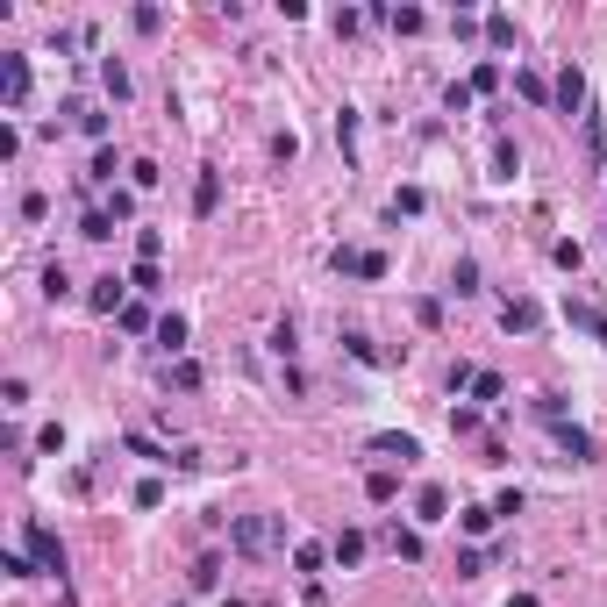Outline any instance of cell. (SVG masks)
I'll use <instances>...</instances> for the list:
<instances>
[{
  "label": "cell",
  "mask_w": 607,
  "mask_h": 607,
  "mask_svg": "<svg viewBox=\"0 0 607 607\" xmlns=\"http://www.w3.org/2000/svg\"><path fill=\"white\" fill-rule=\"evenodd\" d=\"M229 550L236 557H272V550H286V521L279 514H236L229 521Z\"/></svg>",
  "instance_id": "cell-1"
},
{
  "label": "cell",
  "mask_w": 607,
  "mask_h": 607,
  "mask_svg": "<svg viewBox=\"0 0 607 607\" xmlns=\"http://www.w3.org/2000/svg\"><path fill=\"white\" fill-rule=\"evenodd\" d=\"M550 107H557V114H579V107H586V72H579V65H565V72H557Z\"/></svg>",
  "instance_id": "cell-2"
},
{
  "label": "cell",
  "mask_w": 607,
  "mask_h": 607,
  "mask_svg": "<svg viewBox=\"0 0 607 607\" xmlns=\"http://www.w3.org/2000/svg\"><path fill=\"white\" fill-rule=\"evenodd\" d=\"M550 436H557V458H565V465H593V436H586L579 421H557Z\"/></svg>",
  "instance_id": "cell-3"
},
{
  "label": "cell",
  "mask_w": 607,
  "mask_h": 607,
  "mask_svg": "<svg viewBox=\"0 0 607 607\" xmlns=\"http://www.w3.org/2000/svg\"><path fill=\"white\" fill-rule=\"evenodd\" d=\"M29 557H36L43 572H58V579H65V543H58L43 521H29Z\"/></svg>",
  "instance_id": "cell-4"
},
{
  "label": "cell",
  "mask_w": 607,
  "mask_h": 607,
  "mask_svg": "<svg viewBox=\"0 0 607 607\" xmlns=\"http://www.w3.org/2000/svg\"><path fill=\"white\" fill-rule=\"evenodd\" d=\"M565 322H572V329H586V336L607 350V307H593V301H579V294H572V301H565Z\"/></svg>",
  "instance_id": "cell-5"
},
{
  "label": "cell",
  "mask_w": 607,
  "mask_h": 607,
  "mask_svg": "<svg viewBox=\"0 0 607 607\" xmlns=\"http://www.w3.org/2000/svg\"><path fill=\"white\" fill-rule=\"evenodd\" d=\"M336 272H350V279H386V258H379V250H336Z\"/></svg>",
  "instance_id": "cell-6"
},
{
  "label": "cell",
  "mask_w": 607,
  "mask_h": 607,
  "mask_svg": "<svg viewBox=\"0 0 607 607\" xmlns=\"http://www.w3.org/2000/svg\"><path fill=\"white\" fill-rule=\"evenodd\" d=\"M536 322H543L536 301H501V329H507V336H536Z\"/></svg>",
  "instance_id": "cell-7"
},
{
  "label": "cell",
  "mask_w": 607,
  "mask_h": 607,
  "mask_svg": "<svg viewBox=\"0 0 607 607\" xmlns=\"http://www.w3.org/2000/svg\"><path fill=\"white\" fill-rule=\"evenodd\" d=\"M372 450H379V458H394V465H414V458H421V443L401 436V429H379V436H372Z\"/></svg>",
  "instance_id": "cell-8"
},
{
  "label": "cell",
  "mask_w": 607,
  "mask_h": 607,
  "mask_svg": "<svg viewBox=\"0 0 607 607\" xmlns=\"http://www.w3.org/2000/svg\"><path fill=\"white\" fill-rule=\"evenodd\" d=\"M414 521H421V529L450 521V494H443V486H421V494H414Z\"/></svg>",
  "instance_id": "cell-9"
},
{
  "label": "cell",
  "mask_w": 607,
  "mask_h": 607,
  "mask_svg": "<svg viewBox=\"0 0 607 607\" xmlns=\"http://www.w3.org/2000/svg\"><path fill=\"white\" fill-rule=\"evenodd\" d=\"M86 301L101 307V314H122V307H129V279H114V272H107V279H94V294H86Z\"/></svg>",
  "instance_id": "cell-10"
},
{
  "label": "cell",
  "mask_w": 607,
  "mask_h": 607,
  "mask_svg": "<svg viewBox=\"0 0 607 607\" xmlns=\"http://www.w3.org/2000/svg\"><path fill=\"white\" fill-rule=\"evenodd\" d=\"M0 86H7V107L29 101V58H7V65H0Z\"/></svg>",
  "instance_id": "cell-11"
},
{
  "label": "cell",
  "mask_w": 607,
  "mask_h": 607,
  "mask_svg": "<svg viewBox=\"0 0 607 607\" xmlns=\"http://www.w3.org/2000/svg\"><path fill=\"white\" fill-rule=\"evenodd\" d=\"M214 207H222V172L201 165V179H194V214H214Z\"/></svg>",
  "instance_id": "cell-12"
},
{
  "label": "cell",
  "mask_w": 607,
  "mask_h": 607,
  "mask_svg": "<svg viewBox=\"0 0 607 607\" xmlns=\"http://www.w3.org/2000/svg\"><path fill=\"white\" fill-rule=\"evenodd\" d=\"M150 336H158V350H172V358H179V350H186V314H158V329H150Z\"/></svg>",
  "instance_id": "cell-13"
},
{
  "label": "cell",
  "mask_w": 607,
  "mask_h": 607,
  "mask_svg": "<svg viewBox=\"0 0 607 607\" xmlns=\"http://www.w3.org/2000/svg\"><path fill=\"white\" fill-rule=\"evenodd\" d=\"M329 557H336V565H358V557H365V529H336V536H329Z\"/></svg>",
  "instance_id": "cell-14"
},
{
  "label": "cell",
  "mask_w": 607,
  "mask_h": 607,
  "mask_svg": "<svg viewBox=\"0 0 607 607\" xmlns=\"http://www.w3.org/2000/svg\"><path fill=\"white\" fill-rule=\"evenodd\" d=\"M122 443H129V450H136V458H150V465H179V458H172V450H165V443H158V436H143V429H129V436H122Z\"/></svg>",
  "instance_id": "cell-15"
},
{
  "label": "cell",
  "mask_w": 607,
  "mask_h": 607,
  "mask_svg": "<svg viewBox=\"0 0 607 607\" xmlns=\"http://www.w3.org/2000/svg\"><path fill=\"white\" fill-rule=\"evenodd\" d=\"M394 494H401V479H394V472H386V465H379V472H365V501H394Z\"/></svg>",
  "instance_id": "cell-16"
},
{
  "label": "cell",
  "mask_w": 607,
  "mask_h": 607,
  "mask_svg": "<svg viewBox=\"0 0 607 607\" xmlns=\"http://www.w3.org/2000/svg\"><path fill=\"white\" fill-rule=\"evenodd\" d=\"M101 86L114 101H129V65H122V58H101Z\"/></svg>",
  "instance_id": "cell-17"
},
{
  "label": "cell",
  "mask_w": 607,
  "mask_h": 607,
  "mask_svg": "<svg viewBox=\"0 0 607 607\" xmlns=\"http://www.w3.org/2000/svg\"><path fill=\"white\" fill-rule=\"evenodd\" d=\"M521 172V150H514V136H501L494 143V179H514Z\"/></svg>",
  "instance_id": "cell-18"
},
{
  "label": "cell",
  "mask_w": 607,
  "mask_h": 607,
  "mask_svg": "<svg viewBox=\"0 0 607 607\" xmlns=\"http://www.w3.org/2000/svg\"><path fill=\"white\" fill-rule=\"evenodd\" d=\"M450 294H458V301H472V294H479V265H472V258H458V272H450Z\"/></svg>",
  "instance_id": "cell-19"
},
{
  "label": "cell",
  "mask_w": 607,
  "mask_h": 607,
  "mask_svg": "<svg viewBox=\"0 0 607 607\" xmlns=\"http://www.w3.org/2000/svg\"><path fill=\"white\" fill-rule=\"evenodd\" d=\"M165 386H179V394H194V386H201V365H194V358H172V372H165Z\"/></svg>",
  "instance_id": "cell-20"
},
{
  "label": "cell",
  "mask_w": 607,
  "mask_h": 607,
  "mask_svg": "<svg viewBox=\"0 0 607 607\" xmlns=\"http://www.w3.org/2000/svg\"><path fill=\"white\" fill-rule=\"evenodd\" d=\"M514 94H521L529 107H543V101H550V86H543V72H514Z\"/></svg>",
  "instance_id": "cell-21"
},
{
  "label": "cell",
  "mask_w": 607,
  "mask_h": 607,
  "mask_svg": "<svg viewBox=\"0 0 607 607\" xmlns=\"http://www.w3.org/2000/svg\"><path fill=\"white\" fill-rule=\"evenodd\" d=\"M294 565H301L307 579H314V572L329 565V543H294Z\"/></svg>",
  "instance_id": "cell-22"
},
{
  "label": "cell",
  "mask_w": 607,
  "mask_h": 607,
  "mask_svg": "<svg viewBox=\"0 0 607 607\" xmlns=\"http://www.w3.org/2000/svg\"><path fill=\"white\" fill-rule=\"evenodd\" d=\"M79 236H86V243H107V236H114V214H107V207H94V214L79 222Z\"/></svg>",
  "instance_id": "cell-23"
},
{
  "label": "cell",
  "mask_w": 607,
  "mask_h": 607,
  "mask_svg": "<svg viewBox=\"0 0 607 607\" xmlns=\"http://www.w3.org/2000/svg\"><path fill=\"white\" fill-rule=\"evenodd\" d=\"M394 557H407V565H421V529H394Z\"/></svg>",
  "instance_id": "cell-24"
},
{
  "label": "cell",
  "mask_w": 607,
  "mask_h": 607,
  "mask_svg": "<svg viewBox=\"0 0 607 607\" xmlns=\"http://www.w3.org/2000/svg\"><path fill=\"white\" fill-rule=\"evenodd\" d=\"M494 86H501V65L479 58V65H472V94H494Z\"/></svg>",
  "instance_id": "cell-25"
},
{
  "label": "cell",
  "mask_w": 607,
  "mask_h": 607,
  "mask_svg": "<svg viewBox=\"0 0 607 607\" xmlns=\"http://www.w3.org/2000/svg\"><path fill=\"white\" fill-rule=\"evenodd\" d=\"M336 143H343V158H358V114H350V107L336 114Z\"/></svg>",
  "instance_id": "cell-26"
},
{
  "label": "cell",
  "mask_w": 607,
  "mask_h": 607,
  "mask_svg": "<svg viewBox=\"0 0 607 607\" xmlns=\"http://www.w3.org/2000/svg\"><path fill=\"white\" fill-rule=\"evenodd\" d=\"M129 286H136V294H158V286H165V272H158V265H143V258H136V272H129Z\"/></svg>",
  "instance_id": "cell-27"
},
{
  "label": "cell",
  "mask_w": 607,
  "mask_h": 607,
  "mask_svg": "<svg viewBox=\"0 0 607 607\" xmlns=\"http://www.w3.org/2000/svg\"><path fill=\"white\" fill-rule=\"evenodd\" d=\"M458 521H465V536H486V529H494V521H501V514H494V507H465V514H458Z\"/></svg>",
  "instance_id": "cell-28"
},
{
  "label": "cell",
  "mask_w": 607,
  "mask_h": 607,
  "mask_svg": "<svg viewBox=\"0 0 607 607\" xmlns=\"http://www.w3.org/2000/svg\"><path fill=\"white\" fill-rule=\"evenodd\" d=\"M129 22H136V36H158V29H165V7H136Z\"/></svg>",
  "instance_id": "cell-29"
},
{
  "label": "cell",
  "mask_w": 607,
  "mask_h": 607,
  "mask_svg": "<svg viewBox=\"0 0 607 607\" xmlns=\"http://www.w3.org/2000/svg\"><path fill=\"white\" fill-rule=\"evenodd\" d=\"M158 250H165V236H158V229H136V258H143V265H158Z\"/></svg>",
  "instance_id": "cell-30"
},
{
  "label": "cell",
  "mask_w": 607,
  "mask_h": 607,
  "mask_svg": "<svg viewBox=\"0 0 607 607\" xmlns=\"http://www.w3.org/2000/svg\"><path fill=\"white\" fill-rule=\"evenodd\" d=\"M550 258H557V265H565V272H579V265H586V250H579V243H572V236H565V243H550Z\"/></svg>",
  "instance_id": "cell-31"
},
{
  "label": "cell",
  "mask_w": 607,
  "mask_h": 607,
  "mask_svg": "<svg viewBox=\"0 0 607 607\" xmlns=\"http://www.w3.org/2000/svg\"><path fill=\"white\" fill-rule=\"evenodd\" d=\"M343 350H350V358H358V365H379V350H372V336H358V329H350V336H343Z\"/></svg>",
  "instance_id": "cell-32"
},
{
  "label": "cell",
  "mask_w": 607,
  "mask_h": 607,
  "mask_svg": "<svg viewBox=\"0 0 607 607\" xmlns=\"http://www.w3.org/2000/svg\"><path fill=\"white\" fill-rule=\"evenodd\" d=\"M0 572H7V579H36V557H22V550H7V557H0Z\"/></svg>",
  "instance_id": "cell-33"
},
{
  "label": "cell",
  "mask_w": 607,
  "mask_h": 607,
  "mask_svg": "<svg viewBox=\"0 0 607 607\" xmlns=\"http://www.w3.org/2000/svg\"><path fill=\"white\" fill-rule=\"evenodd\" d=\"M421 207H429V194H421V186H401V194H394V214H421Z\"/></svg>",
  "instance_id": "cell-34"
},
{
  "label": "cell",
  "mask_w": 607,
  "mask_h": 607,
  "mask_svg": "<svg viewBox=\"0 0 607 607\" xmlns=\"http://www.w3.org/2000/svg\"><path fill=\"white\" fill-rule=\"evenodd\" d=\"M43 294H50V301H65V294H72V279H65V265H50V272H43Z\"/></svg>",
  "instance_id": "cell-35"
},
{
  "label": "cell",
  "mask_w": 607,
  "mask_h": 607,
  "mask_svg": "<svg viewBox=\"0 0 607 607\" xmlns=\"http://www.w3.org/2000/svg\"><path fill=\"white\" fill-rule=\"evenodd\" d=\"M450 429L458 436H479V407H450Z\"/></svg>",
  "instance_id": "cell-36"
},
{
  "label": "cell",
  "mask_w": 607,
  "mask_h": 607,
  "mask_svg": "<svg viewBox=\"0 0 607 607\" xmlns=\"http://www.w3.org/2000/svg\"><path fill=\"white\" fill-rule=\"evenodd\" d=\"M472 394H479V401H501V394H507L501 372H479V379H472Z\"/></svg>",
  "instance_id": "cell-37"
},
{
  "label": "cell",
  "mask_w": 607,
  "mask_h": 607,
  "mask_svg": "<svg viewBox=\"0 0 607 607\" xmlns=\"http://www.w3.org/2000/svg\"><path fill=\"white\" fill-rule=\"evenodd\" d=\"M421 22H429L421 7H401V14H394V29H401V36H421Z\"/></svg>",
  "instance_id": "cell-38"
},
{
  "label": "cell",
  "mask_w": 607,
  "mask_h": 607,
  "mask_svg": "<svg viewBox=\"0 0 607 607\" xmlns=\"http://www.w3.org/2000/svg\"><path fill=\"white\" fill-rule=\"evenodd\" d=\"M536 414H543V421L557 429V421H565V401H557V394H536Z\"/></svg>",
  "instance_id": "cell-39"
},
{
  "label": "cell",
  "mask_w": 607,
  "mask_h": 607,
  "mask_svg": "<svg viewBox=\"0 0 607 607\" xmlns=\"http://www.w3.org/2000/svg\"><path fill=\"white\" fill-rule=\"evenodd\" d=\"M486 36H494V43L507 50V43H514V22H507V14H486Z\"/></svg>",
  "instance_id": "cell-40"
},
{
  "label": "cell",
  "mask_w": 607,
  "mask_h": 607,
  "mask_svg": "<svg viewBox=\"0 0 607 607\" xmlns=\"http://www.w3.org/2000/svg\"><path fill=\"white\" fill-rule=\"evenodd\" d=\"M114 172H122V165H114V150H101V158H94V172H86V179H101V186H114Z\"/></svg>",
  "instance_id": "cell-41"
},
{
  "label": "cell",
  "mask_w": 607,
  "mask_h": 607,
  "mask_svg": "<svg viewBox=\"0 0 607 607\" xmlns=\"http://www.w3.org/2000/svg\"><path fill=\"white\" fill-rule=\"evenodd\" d=\"M214 579H222V565H214V557H201V565H194V586H201V593H214Z\"/></svg>",
  "instance_id": "cell-42"
}]
</instances>
